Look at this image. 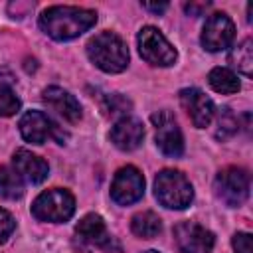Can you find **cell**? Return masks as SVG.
Masks as SVG:
<instances>
[{"mask_svg": "<svg viewBox=\"0 0 253 253\" xmlns=\"http://www.w3.org/2000/svg\"><path fill=\"white\" fill-rule=\"evenodd\" d=\"M20 109V99L10 87L0 85V117H12Z\"/></svg>", "mask_w": 253, "mask_h": 253, "instance_id": "22", "label": "cell"}, {"mask_svg": "<svg viewBox=\"0 0 253 253\" xmlns=\"http://www.w3.org/2000/svg\"><path fill=\"white\" fill-rule=\"evenodd\" d=\"M229 61L231 65H235L245 77H251V69H253V42L247 38L243 40L231 53H229Z\"/></svg>", "mask_w": 253, "mask_h": 253, "instance_id": "20", "label": "cell"}, {"mask_svg": "<svg viewBox=\"0 0 253 253\" xmlns=\"http://www.w3.org/2000/svg\"><path fill=\"white\" fill-rule=\"evenodd\" d=\"M20 132L24 140L32 144H43L47 138H57L59 142H63V136L57 125L42 111H28L20 119Z\"/></svg>", "mask_w": 253, "mask_h": 253, "instance_id": "11", "label": "cell"}, {"mask_svg": "<svg viewBox=\"0 0 253 253\" xmlns=\"http://www.w3.org/2000/svg\"><path fill=\"white\" fill-rule=\"evenodd\" d=\"M215 196L229 208L241 206L249 196V174L243 168L227 166L215 176Z\"/></svg>", "mask_w": 253, "mask_h": 253, "instance_id": "5", "label": "cell"}, {"mask_svg": "<svg viewBox=\"0 0 253 253\" xmlns=\"http://www.w3.org/2000/svg\"><path fill=\"white\" fill-rule=\"evenodd\" d=\"M180 103L186 109V113L190 115L194 126L204 128V126H208L211 123L215 107H213V101L204 91H200L196 87L182 89L180 91Z\"/></svg>", "mask_w": 253, "mask_h": 253, "instance_id": "12", "label": "cell"}, {"mask_svg": "<svg viewBox=\"0 0 253 253\" xmlns=\"http://www.w3.org/2000/svg\"><path fill=\"white\" fill-rule=\"evenodd\" d=\"M89 59L107 73H121L128 65L126 43L113 32H101L87 43Z\"/></svg>", "mask_w": 253, "mask_h": 253, "instance_id": "2", "label": "cell"}, {"mask_svg": "<svg viewBox=\"0 0 253 253\" xmlns=\"http://www.w3.org/2000/svg\"><path fill=\"white\" fill-rule=\"evenodd\" d=\"M152 125L156 126V146L162 150V154L178 158L184 152V136L182 130L168 111H158L150 117Z\"/></svg>", "mask_w": 253, "mask_h": 253, "instance_id": "8", "label": "cell"}, {"mask_svg": "<svg viewBox=\"0 0 253 253\" xmlns=\"http://www.w3.org/2000/svg\"><path fill=\"white\" fill-rule=\"evenodd\" d=\"M75 233L87 241V243H93V245H99V247H105V249H111L113 245V237L107 233L105 229V221L101 215L97 213H87L75 227Z\"/></svg>", "mask_w": 253, "mask_h": 253, "instance_id": "16", "label": "cell"}, {"mask_svg": "<svg viewBox=\"0 0 253 253\" xmlns=\"http://www.w3.org/2000/svg\"><path fill=\"white\" fill-rule=\"evenodd\" d=\"M144 253H158V251H154V249H150V251H144Z\"/></svg>", "mask_w": 253, "mask_h": 253, "instance_id": "26", "label": "cell"}, {"mask_svg": "<svg viewBox=\"0 0 253 253\" xmlns=\"http://www.w3.org/2000/svg\"><path fill=\"white\" fill-rule=\"evenodd\" d=\"M142 8H146V10H150V12L160 14V12H164V10L168 8V4H166V2H162V4H142Z\"/></svg>", "mask_w": 253, "mask_h": 253, "instance_id": "25", "label": "cell"}, {"mask_svg": "<svg viewBox=\"0 0 253 253\" xmlns=\"http://www.w3.org/2000/svg\"><path fill=\"white\" fill-rule=\"evenodd\" d=\"M12 160H14V170L20 174L22 180L32 182V184H40L47 178V172H49L47 162L42 160L40 156L32 154L30 150H26V148L16 150Z\"/></svg>", "mask_w": 253, "mask_h": 253, "instance_id": "15", "label": "cell"}, {"mask_svg": "<svg viewBox=\"0 0 253 253\" xmlns=\"http://www.w3.org/2000/svg\"><path fill=\"white\" fill-rule=\"evenodd\" d=\"M231 245H233V251L235 253H253V245H251V235L241 231V233H235L233 239H231Z\"/></svg>", "mask_w": 253, "mask_h": 253, "instance_id": "23", "label": "cell"}, {"mask_svg": "<svg viewBox=\"0 0 253 253\" xmlns=\"http://www.w3.org/2000/svg\"><path fill=\"white\" fill-rule=\"evenodd\" d=\"M237 128H239L237 117L231 113V109L223 107L219 111V117H217V132H215V136L221 138V140L223 138H229V136H233L237 132Z\"/></svg>", "mask_w": 253, "mask_h": 253, "instance_id": "21", "label": "cell"}, {"mask_svg": "<svg viewBox=\"0 0 253 253\" xmlns=\"http://www.w3.org/2000/svg\"><path fill=\"white\" fill-rule=\"evenodd\" d=\"M142 138H144V126L138 119L132 117H123L121 121L115 123L111 130V142L125 152L138 148Z\"/></svg>", "mask_w": 253, "mask_h": 253, "instance_id": "13", "label": "cell"}, {"mask_svg": "<svg viewBox=\"0 0 253 253\" xmlns=\"http://www.w3.org/2000/svg\"><path fill=\"white\" fill-rule=\"evenodd\" d=\"M130 229L136 237H142V239H152L160 233L162 229V221L160 217L154 213V211H140L132 217L130 221Z\"/></svg>", "mask_w": 253, "mask_h": 253, "instance_id": "17", "label": "cell"}, {"mask_svg": "<svg viewBox=\"0 0 253 253\" xmlns=\"http://www.w3.org/2000/svg\"><path fill=\"white\" fill-rule=\"evenodd\" d=\"M97 22V14L77 6H51L42 12L40 28L57 42H67L87 32Z\"/></svg>", "mask_w": 253, "mask_h": 253, "instance_id": "1", "label": "cell"}, {"mask_svg": "<svg viewBox=\"0 0 253 253\" xmlns=\"http://www.w3.org/2000/svg\"><path fill=\"white\" fill-rule=\"evenodd\" d=\"M24 194V182L20 174L10 166H0V198L18 200Z\"/></svg>", "mask_w": 253, "mask_h": 253, "instance_id": "19", "label": "cell"}, {"mask_svg": "<svg viewBox=\"0 0 253 253\" xmlns=\"http://www.w3.org/2000/svg\"><path fill=\"white\" fill-rule=\"evenodd\" d=\"M138 51L144 61H148L150 65H160V67L172 65L178 57L176 49L162 36V32L156 30L154 26H144L138 32Z\"/></svg>", "mask_w": 253, "mask_h": 253, "instance_id": "6", "label": "cell"}, {"mask_svg": "<svg viewBox=\"0 0 253 253\" xmlns=\"http://www.w3.org/2000/svg\"><path fill=\"white\" fill-rule=\"evenodd\" d=\"M208 81H210V87L217 93H223V95H231V93H237L239 91V79L237 75L227 69V67H213L208 75Z\"/></svg>", "mask_w": 253, "mask_h": 253, "instance_id": "18", "label": "cell"}, {"mask_svg": "<svg viewBox=\"0 0 253 253\" xmlns=\"http://www.w3.org/2000/svg\"><path fill=\"white\" fill-rule=\"evenodd\" d=\"M14 227H16L14 217L6 210L0 208V241H6L10 237V233L14 231Z\"/></svg>", "mask_w": 253, "mask_h": 253, "instance_id": "24", "label": "cell"}, {"mask_svg": "<svg viewBox=\"0 0 253 253\" xmlns=\"http://www.w3.org/2000/svg\"><path fill=\"white\" fill-rule=\"evenodd\" d=\"M156 200L168 210H184L194 198L190 180L178 170H162L154 180Z\"/></svg>", "mask_w": 253, "mask_h": 253, "instance_id": "3", "label": "cell"}, {"mask_svg": "<svg viewBox=\"0 0 253 253\" xmlns=\"http://www.w3.org/2000/svg\"><path fill=\"white\" fill-rule=\"evenodd\" d=\"M42 99H43V103L47 105V107H51L57 115H61L65 121H69V123H77L79 119H81V105H79V101L71 95V93H67V91H63L61 87H47V89H43V93H42Z\"/></svg>", "mask_w": 253, "mask_h": 253, "instance_id": "14", "label": "cell"}, {"mask_svg": "<svg viewBox=\"0 0 253 253\" xmlns=\"http://www.w3.org/2000/svg\"><path fill=\"white\" fill-rule=\"evenodd\" d=\"M73 211H75V198L63 188L45 190L32 204V213L40 221L61 223L67 221L73 215Z\"/></svg>", "mask_w": 253, "mask_h": 253, "instance_id": "4", "label": "cell"}, {"mask_svg": "<svg viewBox=\"0 0 253 253\" xmlns=\"http://www.w3.org/2000/svg\"><path fill=\"white\" fill-rule=\"evenodd\" d=\"M233 38H235V26L227 14L215 12L206 20L204 30H202V45L208 51L227 49Z\"/></svg>", "mask_w": 253, "mask_h": 253, "instance_id": "10", "label": "cell"}, {"mask_svg": "<svg viewBox=\"0 0 253 253\" xmlns=\"http://www.w3.org/2000/svg\"><path fill=\"white\" fill-rule=\"evenodd\" d=\"M174 243L180 253H211L215 237L196 221H182L174 227Z\"/></svg>", "mask_w": 253, "mask_h": 253, "instance_id": "7", "label": "cell"}, {"mask_svg": "<svg viewBox=\"0 0 253 253\" xmlns=\"http://www.w3.org/2000/svg\"><path fill=\"white\" fill-rule=\"evenodd\" d=\"M144 194V178L138 168L134 166H123L111 184V198L119 206H130L138 202Z\"/></svg>", "mask_w": 253, "mask_h": 253, "instance_id": "9", "label": "cell"}]
</instances>
